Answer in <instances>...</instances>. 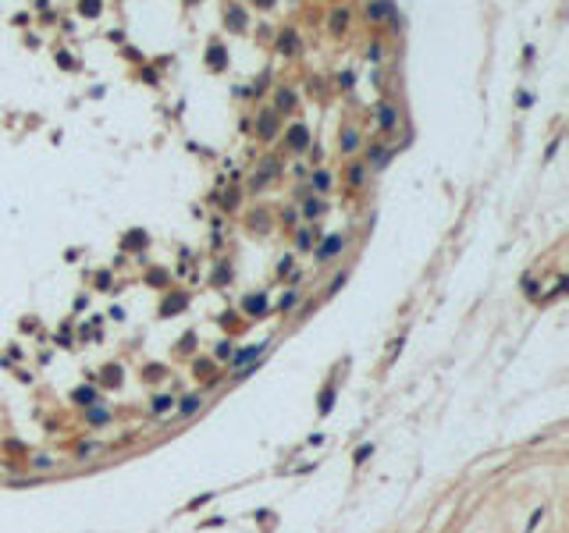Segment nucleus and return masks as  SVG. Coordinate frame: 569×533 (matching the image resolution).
<instances>
[{"instance_id":"nucleus-26","label":"nucleus","mask_w":569,"mask_h":533,"mask_svg":"<svg viewBox=\"0 0 569 533\" xmlns=\"http://www.w3.org/2000/svg\"><path fill=\"white\" fill-rule=\"evenodd\" d=\"M185 295H168V299H164V313H178V309H185Z\"/></svg>"},{"instance_id":"nucleus-29","label":"nucleus","mask_w":569,"mask_h":533,"mask_svg":"<svg viewBox=\"0 0 569 533\" xmlns=\"http://www.w3.org/2000/svg\"><path fill=\"white\" fill-rule=\"evenodd\" d=\"M142 373H146V380H160V377H164V373H168V370H164V366H160V363H149V366H146V370H142Z\"/></svg>"},{"instance_id":"nucleus-14","label":"nucleus","mask_w":569,"mask_h":533,"mask_svg":"<svg viewBox=\"0 0 569 533\" xmlns=\"http://www.w3.org/2000/svg\"><path fill=\"white\" fill-rule=\"evenodd\" d=\"M327 28H331L335 36H341V32L349 28V11H345V7H335L331 14H327Z\"/></svg>"},{"instance_id":"nucleus-37","label":"nucleus","mask_w":569,"mask_h":533,"mask_svg":"<svg viewBox=\"0 0 569 533\" xmlns=\"http://www.w3.org/2000/svg\"><path fill=\"white\" fill-rule=\"evenodd\" d=\"M292 174H295V178H310V167H306V164H295Z\"/></svg>"},{"instance_id":"nucleus-20","label":"nucleus","mask_w":569,"mask_h":533,"mask_svg":"<svg viewBox=\"0 0 569 533\" xmlns=\"http://www.w3.org/2000/svg\"><path fill=\"white\" fill-rule=\"evenodd\" d=\"M192 373H196V377H203V380H210V384H217V373H214V363H210V359H196Z\"/></svg>"},{"instance_id":"nucleus-1","label":"nucleus","mask_w":569,"mask_h":533,"mask_svg":"<svg viewBox=\"0 0 569 533\" xmlns=\"http://www.w3.org/2000/svg\"><path fill=\"white\" fill-rule=\"evenodd\" d=\"M278 174H281V160H278V157H263L260 167H256V174L249 178V189H253V192H260L267 181H274Z\"/></svg>"},{"instance_id":"nucleus-25","label":"nucleus","mask_w":569,"mask_h":533,"mask_svg":"<svg viewBox=\"0 0 569 533\" xmlns=\"http://www.w3.org/2000/svg\"><path fill=\"white\" fill-rule=\"evenodd\" d=\"M121 246H125V249H142V246H146V231H128Z\"/></svg>"},{"instance_id":"nucleus-23","label":"nucleus","mask_w":569,"mask_h":533,"mask_svg":"<svg viewBox=\"0 0 569 533\" xmlns=\"http://www.w3.org/2000/svg\"><path fill=\"white\" fill-rule=\"evenodd\" d=\"M96 380H100V384H107V388H111V384L117 388V384H121V366H107V370H103Z\"/></svg>"},{"instance_id":"nucleus-21","label":"nucleus","mask_w":569,"mask_h":533,"mask_svg":"<svg viewBox=\"0 0 569 533\" xmlns=\"http://www.w3.org/2000/svg\"><path fill=\"white\" fill-rule=\"evenodd\" d=\"M206 57H210V68H214V71H217V68H224V60H228V54H224V47H221L217 39L210 43V50H206Z\"/></svg>"},{"instance_id":"nucleus-13","label":"nucleus","mask_w":569,"mask_h":533,"mask_svg":"<svg viewBox=\"0 0 569 533\" xmlns=\"http://www.w3.org/2000/svg\"><path fill=\"white\" fill-rule=\"evenodd\" d=\"M174 409H178L174 394H157V398L149 402V413H153V416H168V413H174Z\"/></svg>"},{"instance_id":"nucleus-17","label":"nucleus","mask_w":569,"mask_h":533,"mask_svg":"<svg viewBox=\"0 0 569 533\" xmlns=\"http://www.w3.org/2000/svg\"><path fill=\"white\" fill-rule=\"evenodd\" d=\"M224 22H228V28H235V32H242V28H246V11L242 7H228V11H224Z\"/></svg>"},{"instance_id":"nucleus-8","label":"nucleus","mask_w":569,"mask_h":533,"mask_svg":"<svg viewBox=\"0 0 569 533\" xmlns=\"http://www.w3.org/2000/svg\"><path fill=\"white\" fill-rule=\"evenodd\" d=\"M299 47H303V43H299V32H295V28H284V32L278 36V50H281L284 57H295Z\"/></svg>"},{"instance_id":"nucleus-32","label":"nucleus","mask_w":569,"mask_h":533,"mask_svg":"<svg viewBox=\"0 0 569 533\" xmlns=\"http://www.w3.org/2000/svg\"><path fill=\"white\" fill-rule=\"evenodd\" d=\"M221 206H224V210H235V206H238V192L231 189V192H228V196H224V199H221Z\"/></svg>"},{"instance_id":"nucleus-35","label":"nucleus","mask_w":569,"mask_h":533,"mask_svg":"<svg viewBox=\"0 0 569 533\" xmlns=\"http://www.w3.org/2000/svg\"><path fill=\"white\" fill-rule=\"evenodd\" d=\"M341 284H345V270H341V274H335V278H331V288H327V292H338Z\"/></svg>"},{"instance_id":"nucleus-7","label":"nucleus","mask_w":569,"mask_h":533,"mask_svg":"<svg viewBox=\"0 0 569 533\" xmlns=\"http://www.w3.org/2000/svg\"><path fill=\"white\" fill-rule=\"evenodd\" d=\"M359 142H363V139H359V128L356 125H345V128L338 132V149H341V153H356Z\"/></svg>"},{"instance_id":"nucleus-33","label":"nucleus","mask_w":569,"mask_h":533,"mask_svg":"<svg viewBox=\"0 0 569 533\" xmlns=\"http://www.w3.org/2000/svg\"><path fill=\"white\" fill-rule=\"evenodd\" d=\"M57 60H61V68H68V71L75 68V57H71L68 50H61V54H57Z\"/></svg>"},{"instance_id":"nucleus-24","label":"nucleus","mask_w":569,"mask_h":533,"mask_svg":"<svg viewBox=\"0 0 569 533\" xmlns=\"http://www.w3.org/2000/svg\"><path fill=\"white\" fill-rule=\"evenodd\" d=\"M295 306H299V292H295V288H292V292H284V295H281V302H278V309H281V313H292Z\"/></svg>"},{"instance_id":"nucleus-16","label":"nucleus","mask_w":569,"mask_h":533,"mask_svg":"<svg viewBox=\"0 0 569 533\" xmlns=\"http://www.w3.org/2000/svg\"><path fill=\"white\" fill-rule=\"evenodd\" d=\"M199 405H203V391H189L185 398H178V413H182V416H192Z\"/></svg>"},{"instance_id":"nucleus-18","label":"nucleus","mask_w":569,"mask_h":533,"mask_svg":"<svg viewBox=\"0 0 569 533\" xmlns=\"http://www.w3.org/2000/svg\"><path fill=\"white\" fill-rule=\"evenodd\" d=\"M310 185L317 189V192H327V189H331V171H324V167L310 171Z\"/></svg>"},{"instance_id":"nucleus-34","label":"nucleus","mask_w":569,"mask_h":533,"mask_svg":"<svg viewBox=\"0 0 569 533\" xmlns=\"http://www.w3.org/2000/svg\"><path fill=\"white\" fill-rule=\"evenodd\" d=\"M79 11L85 14V18H96V14H100V4H82Z\"/></svg>"},{"instance_id":"nucleus-10","label":"nucleus","mask_w":569,"mask_h":533,"mask_svg":"<svg viewBox=\"0 0 569 533\" xmlns=\"http://www.w3.org/2000/svg\"><path fill=\"white\" fill-rule=\"evenodd\" d=\"M395 153V146H388V142H370L367 146V160L373 164V167H381V164H388V157Z\"/></svg>"},{"instance_id":"nucleus-19","label":"nucleus","mask_w":569,"mask_h":533,"mask_svg":"<svg viewBox=\"0 0 569 533\" xmlns=\"http://www.w3.org/2000/svg\"><path fill=\"white\" fill-rule=\"evenodd\" d=\"M367 18H373V22L395 18V7H392V4H367Z\"/></svg>"},{"instance_id":"nucleus-36","label":"nucleus","mask_w":569,"mask_h":533,"mask_svg":"<svg viewBox=\"0 0 569 533\" xmlns=\"http://www.w3.org/2000/svg\"><path fill=\"white\" fill-rule=\"evenodd\" d=\"M278 274H281V278H284V274H292V256H284V260L278 263Z\"/></svg>"},{"instance_id":"nucleus-30","label":"nucleus","mask_w":569,"mask_h":533,"mask_svg":"<svg viewBox=\"0 0 569 533\" xmlns=\"http://www.w3.org/2000/svg\"><path fill=\"white\" fill-rule=\"evenodd\" d=\"M146 281H149V284H164V281H168V270H160V267H157V270H149V274H146Z\"/></svg>"},{"instance_id":"nucleus-9","label":"nucleus","mask_w":569,"mask_h":533,"mask_svg":"<svg viewBox=\"0 0 569 533\" xmlns=\"http://www.w3.org/2000/svg\"><path fill=\"white\" fill-rule=\"evenodd\" d=\"M324 210H327V203L320 199V196H306V199H303V206H299V213H303L306 221H317V217H324Z\"/></svg>"},{"instance_id":"nucleus-38","label":"nucleus","mask_w":569,"mask_h":533,"mask_svg":"<svg viewBox=\"0 0 569 533\" xmlns=\"http://www.w3.org/2000/svg\"><path fill=\"white\" fill-rule=\"evenodd\" d=\"M96 284H100V288H107V284H111V274H107V270H100V274H96Z\"/></svg>"},{"instance_id":"nucleus-5","label":"nucleus","mask_w":569,"mask_h":533,"mask_svg":"<svg viewBox=\"0 0 569 533\" xmlns=\"http://www.w3.org/2000/svg\"><path fill=\"white\" fill-rule=\"evenodd\" d=\"M263 352H267V345H263V341H260V345H246V348H238V352L231 356V366H235V370H242L238 377H246V373H249L246 366H249L253 359H260Z\"/></svg>"},{"instance_id":"nucleus-11","label":"nucleus","mask_w":569,"mask_h":533,"mask_svg":"<svg viewBox=\"0 0 569 533\" xmlns=\"http://www.w3.org/2000/svg\"><path fill=\"white\" fill-rule=\"evenodd\" d=\"M242 313H246V316H263V313H267V295H263V292L246 295V299H242Z\"/></svg>"},{"instance_id":"nucleus-15","label":"nucleus","mask_w":569,"mask_h":533,"mask_svg":"<svg viewBox=\"0 0 569 533\" xmlns=\"http://www.w3.org/2000/svg\"><path fill=\"white\" fill-rule=\"evenodd\" d=\"M295 103H299V96H295V89H278V93H274V107H278V111H284V114H288V111H295Z\"/></svg>"},{"instance_id":"nucleus-4","label":"nucleus","mask_w":569,"mask_h":533,"mask_svg":"<svg viewBox=\"0 0 569 533\" xmlns=\"http://www.w3.org/2000/svg\"><path fill=\"white\" fill-rule=\"evenodd\" d=\"M341 249H345V235H338V231H335V235H327V238L317 242V260L327 263V260H335Z\"/></svg>"},{"instance_id":"nucleus-39","label":"nucleus","mask_w":569,"mask_h":533,"mask_svg":"<svg viewBox=\"0 0 569 533\" xmlns=\"http://www.w3.org/2000/svg\"><path fill=\"white\" fill-rule=\"evenodd\" d=\"M338 85L349 89V85H352V71H341V75H338Z\"/></svg>"},{"instance_id":"nucleus-27","label":"nucleus","mask_w":569,"mask_h":533,"mask_svg":"<svg viewBox=\"0 0 569 533\" xmlns=\"http://www.w3.org/2000/svg\"><path fill=\"white\" fill-rule=\"evenodd\" d=\"M231 356H235V348H231V345H228V341H221V345H217V348H214V359H221V363H224V359H228V363H231Z\"/></svg>"},{"instance_id":"nucleus-6","label":"nucleus","mask_w":569,"mask_h":533,"mask_svg":"<svg viewBox=\"0 0 569 533\" xmlns=\"http://www.w3.org/2000/svg\"><path fill=\"white\" fill-rule=\"evenodd\" d=\"M278 128H281V117H278V111H263V114H260V121H256V132H260V139H274V135H278Z\"/></svg>"},{"instance_id":"nucleus-3","label":"nucleus","mask_w":569,"mask_h":533,"mask_svg":"<svg viewBox=\"0 0 569 533\" xmlns=\"http://www.w3.org/2000/svg\"><path fill=\"white\" fill-rule=\"evenodd\" d=\"M373 117H377L381 132H395V128H398V111H395L392 100H381L377 107H373Z\"/></svg>"},{"instance_id":"nucleus-31","label":"nucleus","mask_w":569,"mask_h":533,"mask_svg":"<svg viewBox=\"0 0 569 533\" xmlns=\"http://www.w3.org/2000/svg\"><path fill=\"white\" fill-rule=\"evenodd\" d=\"M384 57V47L381 43H370V50H367V60H381Z\"/></svg>"},{"instance_id":"nucleus-22","label":"nucleus","mask_w":569,"mask_h":533,"mask_svg":"<svg viewBox=\"0 0 569 533\" xmlns=\"http://www.w3.org/2000/svg\"><path fill=\"white\" fill-rule=\"evenodd\" d=\"M345 178H349V185H352V189H359V185L367 181V164H352L349 171H345Z\"/></svg>"},{"instance_id":"nucleus-2","label":"nucleus","mask_w":569,"mask_h":533,"mask_svg":"<svg viewBox=\"0 0 569 533\" xmlns=\"http://www.w3.org/2000/svg\"><path fill=\"white\" fill-rule=\"evenodd\" d=\"M284 146H288L292 153H303V149H310V146H313L310 128L303 125V121H295V125H288V128H284Z\"/></svg>"},{"instance_id":"nucleus-12","label":"nucleus","mask_w":569,"mask_h":533,"mask_svg":"<svg viewBox=\"0 0 569 533\" xmlns=\"http://www.w3.org/2000/svg\"><path fill=\"white\" fill-rule=\"evenodd\" d=\"M317 242H320V227H317V224H313V227H299V231H295V246L303 249V252L313 249Z\"/></svg>"},{"instance_id":"nucleus-28","label":"nucleus","mask_w":569,"mask_h":533,"mask_svg":"<svg viewBox=\"0 0 569 533\" xmlns=\"http://www.w3.org/2000/svg\"><path fill=\"white\" fill-rule=\"evenodd\" d=\"M228 278H231V267H228V263H217V270H214V284H224Z\"/></svg>"}]
</instances>
